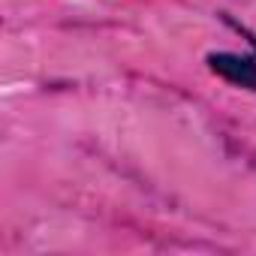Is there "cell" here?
Returning a JSON list of instances; mask_svg holds the SVG:
<instances>
[{
    "instance_id": "1",
    "label": "cell",
    "mask_w": 256,
    "mask_h": 256,
    "mask_svg": "<svg viewBox=\"0 0 256 256\" xmlns=\"http://www.w3.org/2000/svg\"><path fill=\"white\" fill-rule=\"evenodd\" d=\"M208 66L211 72H217L220 78L256 90V54H235V52H214L208 54Z\"/></svg>"
},
{
    "instance_id": "2",
    "label": "cell",
    "mask_w": 256,
    "mask_h": 256,
    "mask_svg": "<svg viewBox=\"0 0 256 256\" xmlns=\"http://www.w3.org/2000/svg\"><path fill=\"white\" fill-rule=\"evenodd\" d=\"M247 36H250V42H253V46H256V34H247Z\"/></svg>"
}]
</instances>
